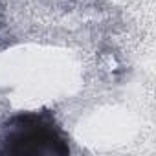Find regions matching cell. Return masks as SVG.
<instances>
[{"label": "cell", "mask_w": 156, "mask_h": 156, "mask_svg": "<svg viewBox=\"0 0 156 156\" xmlns=\"http://www.w3.org/2000/svg\"><path fill=\"white\" fill-rule=\"evenodd\" d=\"M68 140L48 110L20 112L0 127V154L66 156Z\"/></svg>", "instance_id": "cell-1"}]
</instances>
